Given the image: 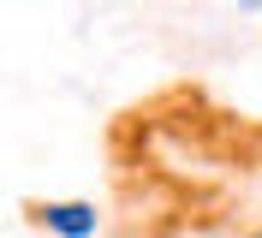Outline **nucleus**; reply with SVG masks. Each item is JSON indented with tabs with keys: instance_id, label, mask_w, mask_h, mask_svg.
I'll return each instance as SVG.
<instances>
[{
	"instance_id": "1",
	"label": "nucleus",
	"mask_w": 262,
	"mask_h": 238,
	"mask_svg": "<svg viewBox=\"0 0 262 238\" xmlns=\"http://www.w3.org/2000/svg\"><path fill=\"white\" fill-rule=\"evenodd\" d=\"M42 226L60 232V238H90L96 232V208L90 203H48L42 208Z\"/></svg>"
},
{
	"instance_id": "2",
	"label": "nucleus",
	"mask_w": 262,
	"mask_h": 238,
	"mask_svg": "<svg viewBox=\"0 0 262 238\" xmlns=\"http://www.w3.org/2000/svg\"><path fill=\"white\" fill-rule=\"evenodd\" d=\"M232 6H238V12H262V0H232Z\"/></svg>"
}]
</instances>
